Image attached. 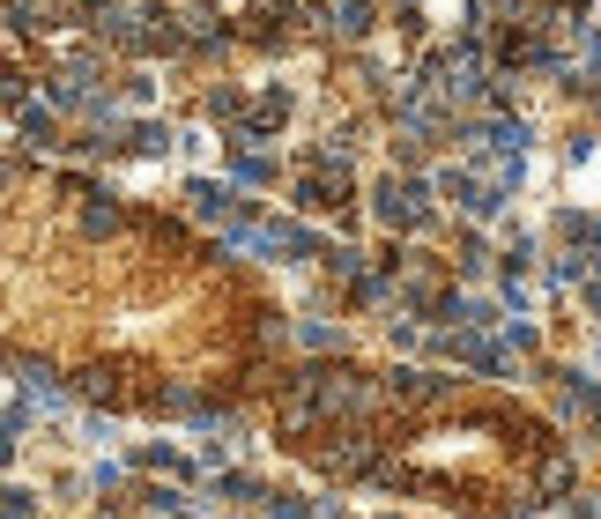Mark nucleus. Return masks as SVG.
I'll use <instances>...</instances> for the list:
<instances>
[{"mask_svg": "<svg viewBox=\"0 0 601 519\" xmlns=\"http://www.w3.org/2000/svg\"><path fill=\"white\" fill-rule=\"evenodd\" d=\"M372 208H379L386 230H424V222H431V186H424V178H379Z\"/></svg>", "mask_w": 601, "mask_h": 519, "instance_id": "obj_2", "label": "nucleus"}, {"mask_svg": "<svg viewBox=\"0 0 601 519\" xmlns=\"http://www.w3.org/2000/svg\"><path fill=\"white\" fill-rule=\"evenodd\" d=\"M564 238L572 246H601V216H564Z\"/></svg>", "mask_w": 601, "mask_h": 519, "instance_id": "obj_12", "label": "nucleus"}, {"mask_svg": "<svg viewBox=\"0 0 601 519\" xmlns=\"http://www.w3.org/2000/svg\"><path fill=\"white\" fill-rule=\"evenodd\" d=\"M334 30H342V38H372V0H342V8H334Z\"/></svg>", "mask_w": 601, "mask_h": 519, "instance_id": "obj_8", "label": "nucleus"}, {"mask_svg": "<svg viewBox=\"0 0 601 519\" xmlns=\"http://www.w3.org/2000/svg\"><path fill=\"white\" fill-rule=\"evenodd\" d=\"M134 468H164V475H186V460H178L172 445H142V453H134Z\"/></svg>", "mask_w": 601, "mask_h": 519, "instance_id": "obj_10", "label": "nucleus"}, {"mask_svg": "<svg viewBox=\"0 0 601 519\" xmlns=\"http://www.w3.org/2000/svg\"><path fill=\"white\" fill-rule=\"evenodd\" d=\"M0 519H38L30 512V490H0Z\"/></svg>", "mask_w": 601, "mask_h": 519, "instance_id": "obj_13", "label": "nucleus"}, {"mask_svg": "<svg viewBox=\"0 0 601 519\" xmlns=\"http://www.w3.org/2000/svg\"><path fill=\"white\" fill-rule=\"evenodd\" d=\"M208 120L238 126V120H246V90H230V82H224V90H208Z\"/></svg>", "mask_w": 601, "mask_h": 519, "instance_id": "obj_9", "label": "nucleus"}, {"mask_svg": "<svg viewBox=\"0 0 601 519\" xmlns=\"http://www.w3.org/2000/svg\"><path fill=\"white\" fill-rule=\"evenodd\" d=\"M542 490H572V460H564V453H550V460H542Z\"/></svg>", "mask_w": 601, "mask_h": 519, "instance_id": "obj_11", "label": "nucleus"}, {"mask_svg": "<svg viewBox=\"0 0 601 519\" xmlns=\"http://www.w3.org/2000/svg\"><path fill=\"white\" fill-rule=\"evenodd\" d=\"M15 134L30 148H60V120H52V104H15Z\"/></svg>", "mask_w": 601, "mask_h": 519, "instance_id": "obj_5", "label": "nucleus"}, {"mask_svg": "<svg viewBox=\"0 0 601 519\" xmlns=\"http://www.w3.org/2000/svg\"><path fill=\"white\" fill-rule=\"evenodd\" d=\"M142 505H149V512H178L186 497H178V490H142Z\"/></svg>", "mask_w": 601, "mask_h": 519, "instance_id": "obj_15", "label": "nucleus"}, {"mask_svg": "<svg viewBox=\"0 0 601 519\" xmlns=\"http://www.w3.org/2000/svg\"><path fill=\"white\" fill-rule=\"evenodd\" d=\"M564 408H572L579 423H601V386H594V378H579V371H572V378H564Z\"/></svg>", "mask_w": 601, "mask_h": 519, "instance_id": "obj_7", "label": "nucleus"}, {"mask_svg": "<svg viewBox=\"0 0 601 519\" xmlns=\"http://www.w3.org/2000/svg\"><path fill=\"white\" fill-rule=\"evenodd\" d=\"M120 156H164L172 148V126H156V120H134V126H120Z\"/></svg>", "mask_w": 601, "mask_h": 519, "instance_id": "obj_4", "label": "nucleus"}, {"mask_svg": "<svg viewBox=\"0 0 601 519\" xmlns=\"http://www.w3.org/2000/svg\"><path fill=\"white\" fill-rule=\"evenodd\" d=\"M224 497H238V505H252V497H260V482H252V475H224Z\"/></svg>", "mask_w": 601, "mask_h": 519, "instance_id": "obj_14", "label": "nucleus"}, {"mask_svg": "<svg viewBox=\"0 0 601 519\" xmlns=\"http://www.w3.org/2000/svg\"><path fill=\"white\" fill-rule=\"evenodd\" d=\"M126 222H134V208H126L120 194H104V186H82L75 194V238L82 246H112Z\"/></svg>", "mask_w": 601, "mask_h": 519, "instance_id": "obj_1", "label": "nucleus"}, {"mask_svg": "<svg viewBox=\"0 0 601 519\" xmlns=\"http://www.w3.org/2000/svg\"><path fill=\"white\" fill-rule=\"evenodd\" d=\"M8 460H15V438H0V468H8Z\"/></svg>", "mask_w": 601, "mask_h": 519, "instance_id": "obj_16", "label": "nucleus"}, {"mask_svg": "<svg viewBox=\"0 0 601 519\" xmlns=\"http://www.w3.org/2000/svg\"><path fill=\"white\" fill-rule=\"evenodd\" d=\"M230 178H238V186H276V164H268V156H260V148H230Z\"/></svg>", "mask_w": 601, "mask_h": 519, "instance_id": "obj_6", "label": "nucleus"}, {"mask_svg": "<svg viewBox=\"0 0 601 519\" xmlns=\"http://www.w3.org/2000/svg\"><path fill=\"white\" fill-rule=\"evenodd\" d=\"M438 194L453 200V208H460V216H498V186H483V178H468V172H446L438 178Z\"/></svg>", "mask_w": 601, "mask_h": 519, "instance_id": "obj_3", "label": "nucleus"}]
</instances>
